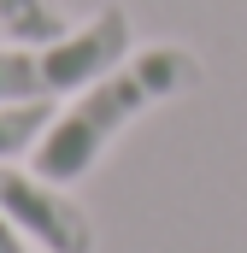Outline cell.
<instances>
[{"instance_id": "1", "label": "cell", "mask_w": 247, "mask_h": 253, "mask_svg": "<svg viewBox=\"0 0 247 253\" xmlns=\"http://www.w3.org/2000/svg\"><path fill=\"white\" fill-rule=\"evenodd\" d=\"M194 83H200V53H188L177 42H153V47L118 59L106 77H94L88 88H77L65 100V112H53V124L41 129V141L30 147L36 171L47 183H59V189L82 183L106 159V147L141 112H153V106L188 94Z\"/></svg>"}, {"instance_id": "2", "label": "cell", "mask_w": 247, "mask_h": 253, "mask_svg": "<svg viewBox=\"0 0 247 253\" xmlns=\"http://www.w3.org/2000/svg\"><path fill=\"white\" fill-rule=\"evenodd\" d=\"M129 12L100 6L94 18L71 24L53 42H12L0 47V106H24V100H71L77 88H88L94 77H106L118 59H129Z\"/></svg>"}, {"instance_id": "3", "label": "cell", "mask_w": 247, "mask_h": 253, "mask_svg": "<svg viewBox=\"0 0 247 253\" xmlns=\"http://www.w3.org/2000/svg\"><path fill=\"white\" fill-rule=\"evenodd\" d=\"M0 218L36 242L41 253H94V218L41 171H18L12 159H0Z\"/></svg>"}, {"instance_id": "4", "label": "cell", "mask_w": 247, "mask_h": 253, "mask_svg": "<svg viewBox=\"0 0 247 253\" xmlns=\"http://www.w3.org/2000/svg\"><path fill=\"white\" fill-rule=\"evenodd\" d=\"M0 30L12 42H53L71 30L59 0H0Z\"/></svg>"}, {"instance_id": "5", "label": "cell", "mask_w": 247, "mask_h": 253, "mask_svg": "<svg viewBox=\"0 0 247 253\" xmlns=\"http://www.w3.org/2000/svg\"><path fill=\"white\" fill-rule=\"evenodd\" d=\"M53 124V100H24V106H0V159H18L41 141V129Z\"/></svg>"}, {"instance_id": "6", "label": "cell", "mask_w": 247, "mask_h": 253, "mask_svg": "<svg viewBox=\"0 0 247 253\" xmlns=\"http://www.w3.org/2000/svg\"><path fill=\"white\" fill-rule=\"evenodd\" d=\"M0 253H30V248H24V236H18L6 218H0Z\"/></svg>"}]
</instances>
